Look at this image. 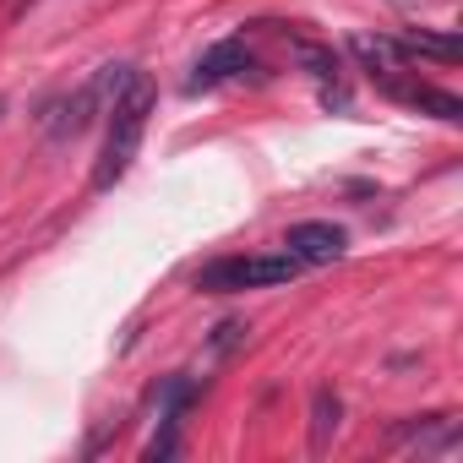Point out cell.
<instances>
[{"label":"cell","mask_w":463,"mask_h":463,"mask_svg":"<svg viewBox=\"0 0 463 463\" xmlns=\"http://www.w3.org/2000/svg\"><path fill=\"white\" fill-rule=\"evenodd\" d=\"M398 50H403V61H458V39H436V33H403L398 39Z\"/></svg>","instance_id":"cell-9"},{"label":"cell","mask_w":463,"mask_h":463,"mask_svg":"<svg viewBox=\"0 0 463 463\" xmlns=\"http://www.w3.org/2000/svg\"><path fill=\"white\" fill-rule=\"evenodd\" d=\"M284 251L300 262V268H327L349 251V235L338 223L327 218H306V223H289V235H284Z\"/></svg>","instance_id":"cell-5"},{"label":"cell","mask_w":463,"mask_h":463,"mask_svg":"<svg viewBox=\"0 0 463 463\" xmlns=\"http://www.w3.org/2000/svg\"><path fill=\"white\" fill-rule=\"evenodd\" d=\"M295 61L317 77V82H338V55L327 44H311V39H295Z\"/></svg>","instance_id":"cell-10"},{"label":"cell","mask_w":463,"mask_h":463,"mask_svg":"<svg viewBox=\"0 0 463 463\" xmlns=\"http://www.w3.org/2000/svg\"><path fill=\"white\" fill-rule=\"evenodd\" d=\"M251 66H257V55H251L246 39H223V44L202 50V61H196L191 77H185V93H213V88H223V82L246 77Z\"/></svg>","instance_id":"cell-4"},{"label":"cell","mask_w":463,"mask_h":463,"mask_svg":"<svg viewBox=\"0 0 463 463\" xmlns=\"http://www.w3.org/2000/svg\"><path fill=\"white\" fill-rule=\"evenodd\" d=\"M300 273L289 251H262V257H218L196 273L202 295H246V289H279Z\"/></svg>","instance_id":"cell-3"},{"label":"cell","mask_w":463,"mask_h":463,"mask_svg":"<svg viewBox=\"0 0 463 463\" xmlns=\"http://www.w3.org/2000/svg\"><path fill=\"white\" fill-rule=\"evenodd\" d=\"M338 420H344V403L333 387H317L311 392V452H327V441L338 436Z\"/></svg>","instance_id":"cell-7"},{"label":"cell","mask_w":463,"mask_h":463,"mask_svg":"<svg viewBox=\"0 0 463 463\" xmlns=\"http://www.w3.org/2000/svg\"><path fill=\"white\" fill-rule=\"evenodd\" d=\"M153 104H158V93H153V82L137 71V77L126 82V93L104 109V147H99V158H93V191H115V185L126 180V169L137 164V147H142V131H147Z\"/></svg>","instance_id":"cell-1"},{"label":"cell","mask_w":463,"mask_h":463,"mask_svg":"<svg viewBox=\"0 0 463 463\" xmlns=\"http://www.w3.org/2000/svg\"><path fill=\"white\" fill-rule=\"evenodd\" d=\"M137 77V66H126V61H115V66H99L77 93H66L55 109H50V120H44V131H50V142H77L120 93H126V82Z\"/></svg>","instance_id":"cell-2"},{"label":"cell","mask_w":463,"mask_h":463,"mask_svg":"<svg viewBox=\"0 0 463 463\" xmlns=\"http://www.w3.org/2000/svg\"><path fill=\"white\" fill-rule=\"evenodd\" d=\"M376 82H382L387 99H398V104H409V109H420V115H436V120H447V126L463 120V99L447 93V88H436V82H420V77H403V71H387V77H376Z\"/></svg>","instance_id":"cell-6"},{"label":"cell","mask_w":463,"mask_h":463,"mask_svg":"<svg viewBox=\"0 0 463 463\" xmlns=\"http://www.w3.org/2000/svg\"><path fill=\"white\" fill-rule=\"evenodd\" d=\"M354 55L365 61V71H371V77L403 71V50H398V39H371V33H360V39H354Z\"/></svg>","instance_id":"cell-8"}]
</instances>
